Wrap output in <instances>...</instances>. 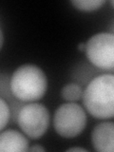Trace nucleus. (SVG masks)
Listing matches in <instances>:
<instances>
[{"mask_svg":"<svg viewBox=\"0 0 114 152\" xmlns=\"http://www.w3.org/2000/svg\"><path fill=\"white\" fill-rule=\"evenodd\" d=\"M3 43H4V34H3V31L1 30V28H0V50L2 49Z\"/></svg>","mask_w":114,"mask_h":152,"instance_id":"ddd939ff","label":"nucleus"},{"mask_svg":"<svg viewBox=\"0 0 114 152\" xmlns=\"http://www.w3.org/2000/svg\"><path fill=\"white\" fill-rule=\"evenodd\" d=\"M78 50L83 51L85 50V43H80V44L78 45Z\"/></svg>","mask_w":114,"mask_h":152,"instance_id":"4468645a","label":"nucleus"},{"mask_svg":"<svg viewBox=\"0 0 114 152\" xmlns=\"http://www.w3.org/2000/svg\"><path fill=\"white\" fill-rule=\"evenodd\" d=\"M104 0H71L70 3L75 9L82 12H93L104 4Z\"/></svg>","mask_w":114,"mask_h":152,"instance_id":"1a4fd4ad","label":"nucleus"},{"mask_svg":"<svg viewBox=\"0 0 114 152\" xmlns=\"http://www.w3.org/2000/svg\"><path fill=\"white\" fill-rule=\"evenodd\" d=\"M85 109L76 102H68L57 107L53 117L56 133L66 139H72L83 132L87 126Z\"/></svg>","mask_w":114,"mask_h":152,"instance_id":"7ed1b4c3","label":"nucleus"},{"mask_svg":"<svg viewBox=\"0 0 114 152\" xmlns=\"http://www.w3.org/2000/svg\"><path fill=\"white\" fill-rule=\"evenodd\" d=\"M66 151H81V152H88V150L83 148V147H70V148H68Z\"/></svg>","mask_w":114,"mask_h":152,"instance_id":"f8f14e48","label":"nucleus"},{"mask_svg":"<svg viewBox=\"0 0 114 152\" xmlns=\"http://www.w3.org/2000/svg\"><path fill=\"white\" fill-rule=\"evenodd\" d=\"M10 88L13 96L20 101H38L47 92V75L34 64L21 65L12 74Z\"/></svg>","mask_w":114,"mask_h":152,"instance_id":"f03ea898","label":"nucleus"},{"mask_svg":"<svg viewBox=\"0 0 114 152\" xmlns=\"http://www.w3.org/2000/svg\"><path fill=\"white\" fill-rule=\"evenodd\" d=\"M28 150L26 136L15 129L0 132V152H24Z\"/></svg>","mask_w":114,"mask_h":152,"instance_id":"0eeeda50","label":"nucleus"},{"mask_svg":"<svg viewBox=\"0 0 114 152\" xmlns=\"http://www.w3.org/2000/svg\"><path fill=\"white\" fill-rule=\"evenodd\" d=\"M83 104L91 116L110 119L114 116V75H97L83 90Z\"/></svg>","mask_w":114,"mask_h":152,"instance_id":"f257e3e1","label":"nucleus"},{"mask_svg":"<svg viewBox=\"0 0 114 152\" xmlns=\"http://www.w3.org/2000/svg\"><path fill=\"white\" fill-rule=\"evenodd\" d=\"M94 149L99 152H113L114 150V124L102 122L95 126L91 133Z\"/></svg>","mask_w":114,"mask_h":152,"instance_id":"423d86ee","label":"nucleus"},{"mask_svg":"<svg viewBox=\"0 0 114 152\" xmlns=\"http://www.w3.org/2000/svg\"><path fill=\"white\" fill-rule=\"evenodd\" d=\"M17 123L26 136L32 140H37L48 130L50 111L44 104L31 102L20 108L17 114Z\"/></svg>","mask_w":114,"mask_h":152,"instance_id":"20e7f679","label":"nucleus"},{"mask_svg":"<svg viewBox=\"0 0 114 152\" xmlns=\"http://www.w3.org/2000/svg\"><path fill=\"white\" fill-rule=\"evenodd\" d=\"M28 151H41V152H44L46 151L45 147H43L41 145H34L31 147H28Z\"/></svg>","mask_w":114,"mask_h":152,"instance_id":"9b49d317","label":"nucleus"},{"mask_svg":"<svg viewBox=\"0 0 114 152\" xmlns=\"http://www.w3.org/2000/svg\"><path fill=\"white\" fill-rule=\"evenodd\" d=\"M11 117V111L7 102L0 97V131L7 126Z\"/></svg>","mask_w":114,"mask_h":152,"instance_id":"9d476101","label":"nucleus"},{"mask_svg":"<svg viewBox=\"0 0 114 152\" xmlns=\"http://www.w3.org/2000/svg\"><path fill=\"white\" fill-rule=\"evenodd\" d=\"M88 61L93 66L104 70L114 69V34L112 32H99L89 37L85 44Z\"/></svg>","mask_w":114,"mask_h":152,"instance_id":"39448f33","label":"nucleus"},{"mask_svg":"<svg viewBox=\"0 0 114 152\" xmlns=\"http://www.w3.org/2000/svg\"><path fill=\"white\" fill-rule=\"evenodd\" d=\"M83 88L76 83H69L61 89V96L68 102H77L82 99Z\"/></svg>","mask_w":114,"mask_h":152,"instance_id":"6e6552de","label":"nucleus"}]
</instances>
